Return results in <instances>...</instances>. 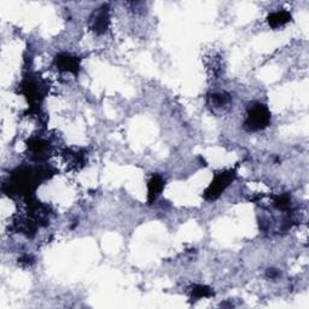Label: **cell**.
Segmentation results:
<instances>
[{
	"instance_id": "obj_1",
	"label": "cell",
	"mask_w": 309,
	"mask_h": 309,
	"mask_svg": "<svg viewBox=\"0 0 309 309\" xmlns=\"http://www.w3.org/2000/svg\"><path fill=\"white\" fill-rule=\"evenodd\" d=\"M271 122V112L268 107L261 103H254L246 112L244 127L249 132H259L265 129Z\"/></svg>"
},
{
	"instance_id": "obj_2",
	"label": "cell",
	"mask_w": 309,
	"mask_h": 309,
	"mask_svg": "<svg viewBox=\"0 0 309 309\" xmlns=\"http://www.w3.org/2000/svg\"><path fill=\"white\" fill-rule=\"evenodd\" d=\"M234 177H236V171L234 169H229L227 172H222L215 175L214 180L211 181L210 185L204 192L206 200H216L225 191L226 187L233 181Z\"/></svg>"
},
{
	"instance_id": "obj_3",
	"label": "cell",
	"mask_w": 309,
	"mask_h": 309,
	"mask_svg": "<svg viewBox=\"0 0 309 309\" xmlns=\"http://www.w3.org/2000/svg\"><path fill=\"white\" fill-rule=\"evenodd\" d=\"M110 17H109V10L107 6H102L91 16V28L95 33L103 34L105 33L109 28Z\"/></svg>"
},
{
	"instance_id": "obj_4",
	"label": "cell",
	"mask_w": 309,
	"mask_h": 309,
	"mask_svg": "<svg viewBox=\"0 0 309 309\" xmlns=\"http://www.w3.org/2000/svg\"><path fill=\"white\" fill-rule=\"evenodd\" d=\"M55 64L57 69L62 72H69L76 74L79 70V61L78 58L69 53H61L55 59Z\"/></svg>"
},
{
	"instance_id": "obj_5",
	"label": "cell",
	"mask_w": 309,
	"mask_h": 309,
	"mask_svg": "<svg viewBox=\"0 0 309 309\" xmlns=\"http://www.w3.org/2000/svg\"><path fill=\"white\" fill-rule=\"evenodd\" d=\"M164 187V180L161 175H154L149 181V202L152 203L157 200Z\"/></svg>"
},
{
	"instance_id": "obj_6",
	"label": "cell",
	"mask_w": 309,
	"mask_h": 309,
	"mask_svg": "<svg viewBox=\"0 0 309 309\" xmlns=\"http://www.w3.org/2000/svg\"><path fill=\"white\" fill-rule=\"evenodd\" d=\"M231 102V97L225 92H216L209 96V104L214 109H223Z\"/></svg>"
},
{
	"instance_id": "obj_7",
	"label": "cell",
	"mask_w": 309,
	"mask_h": 309,
	"mask_svg": "<svg viewBox=\"0 0 309 309\" xmlns=\"http://www.w3.org/2000/svg\"><path fill=\"white\" fill-rule=\"evenodd\" d=\"M291 19V15L286 11H277L268 16V24L272 28H279L288 23Z\"/></svg>"
},
{
	"instance_id": "obj_8",
	"label": "cell",
	"mask_w": 309,
	"mask_h": 309,
	"mask_svg": "<svg viewBox=\"0 0 309 309\" xmlns=\"http://www.w3.org/2000/svg\"><path fill=\"white\" fill-rule=\"evenodd\" d=\"M211 295H214L212 290L208 286L204 285H197L195 286L194 290H192V296L195 299H202V297H210Z\"/></svg>"
},
{
	"instance_id": "obj_9",
	"label": "cell",
	"mask_w": 309,
	"mask_h": 309,
	"mask_svg": "<svg viewBox=\"0 0 309 309\" xmlns=\"http://www.w3.org/2000/svg\"><path fill=\"white\" fill-rule=\"evenodd\" d=\"M274 204L280 210H288L291 206V201L288 196H277L274 197Z\"/></svg>"
},
{
	"instance_id": "obj_10",
	"label": "cell",
	"mask_w": 309,
	"mask_h": 309,
	"mask_svg": "<svg viewBox=\"0 0 309 309\" xmlns=\"http://www.w3.org/2000/svg\"><path fill=\"white\" fill-rule=\"evenodd\" d=\"M278 274H279V273H278L276 269H268V272H267V277L268 278H272V279L277 278Z\"/></svg>"
}]
</instances>
